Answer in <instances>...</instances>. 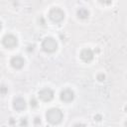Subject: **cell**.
Listing matches in <instances>:
<instances>
[{
  "label": "cell",
  "mask_w": 127,
  "mask_h": 127,
  "mask_svg": "<svg viewBox=\"0 0 127 127\" xmlns=\"http://www.w3.org/2000/svg\"><path fill=\"white\" fill-rule=\"evenodd\" d=\"M46 118L51 124H59L62 122L64 114L59 108H50L46 113Z\"/></svg>",
  "instance_id": "obj_1"
},
{
  "label": "cell",
  "mask_w": 127,
  "mask_h": 127,
  "mask_svg": "<svg viewBox=\"0 0 127 127\" xmlns=\"http://www.w3.org/2000/svg\"><path fill=\"white\" fill-rule=\"evenodd\" d=\"M42 49L46 53H54L58 49V43L54 38L47 37L42 42Z\"/></svg>",
  "instance_id": "obj_2"
},
{
  "label": "cell",
  "mask_w": 127,
  "mask_h": 127,
  "mask_svg": "<svg viewBox=\"0 0 127 127\" xmlns=\"http://www.w3.org/2000/svg\"><path fill=\"white\" fill-rule=\"evenodd\" d=\"M49 18L55 23H60L64 18V12L59 7L52 8L49 12Z\"/></svg>",
  "instance_id": "obj_3"
},
{
  "label": "cell",
  "mask_w": 127,
  "mask_h": 127,
  "mask_svg": "<svg viewBox=\"0 0 127 127\" xmlns=\"http://www.w3.org/2000/svg\"><path fill=\"white\" fill-rule=\"evenodd\" d=\"M2 44H3L4 47H6L8 49H13L17 46L18 39L13 34H6L2 39Z\"/></svg>",
  "instance_id": "obj_4"
},
{
  "label": "cell",
  "mask_w": 127,
  "mask_h": 127,
  "mask_svg": "<svg viewBox=\"0 0 127 127\" xmlns=\"http://www.w3.org/2000/svg\"><path fill=\"white\" fill-rule=\"evenodd\" d=\"M39 96L44 101H50L54 98V91H53V89L46 87L39 91Z\"/></svg>",
  "instance_id": "obj_5"
},
{
  "label": "cell",
  "mask_w": 127,
  "mask_h": 127,
  "mask_svg": "<svg viewBox=\"0 0 127 127\" xmlns=\"http://www.w3.org/2000/svg\"><path fill=\"white\" fill-rule=\"evenodd\" d=\"M60 98H61V100L64 101V102H70L74 98V92L69 88H65V89L62 90V92L60 94Z\"/></svg>",
  "instance_id": "obj_6"
},
{
  "label": "cell",
  "mask_w": 127,
  "mask_h": 127,
  "mask_svg": "<svg viewBox=\"0 0 127 127\" xmlns=\"http://www.w3.org/2000/svg\"><path fill=\"white\" fill-rule=\"evenodd\" d=\"M10 64H11V65H12L14 68L19 69V68H22V67L24 66L25 61H24V59H23L21 56H15V57H13V58L11 59Z\"/></svg>",
  "instance_id": "obj_7"
},
{
  "label": "cell",
  "mask_w": 127,
  "mask_h": 127,
  "mask_svg": "<svg viewBox=\"0 0 127 127\" xmlns=\"http://www.w3.org/2000/svg\"><path fill=\"white\" fill-rule=\"evenodd\" d=\"M93 57H94V54L90 49H83L80 53V59L85 63L91 62L93 60Z\"/></svg>",
  "instance_id": "obj_8"
},
{
  "label": "cell",
  "mask_w": 127,
  "mask_h": 127,
  "mask_svg": "<svg viewBox=\"0 0 127 127\" xmlns=\"http://www.w3.org/2000/svg\"><path fill=\"white\" fill-rule=\"evenodd\" d=\"M13 107L14 109L16 110H23L26 108V101L24 98L22 97H16L14 100H13Z\"/></svg>",
  "instance_id": "obj_9"
},
{
  "label": "cell",
  "mask_w": 127,
  "mask_h": 127,
  "mask_svg": "<svg viewBox=\"0 0 127 127\" xmlns=\"http://www.w3.org/2000/svg\"><path fill=\"white\" fill-rule=\"evenodd\" d=\"M76 15H77V17H78L79 19L84 20V19H87V18H88V16H89V11H88L87 9H85V8H79V9L76 11Z\"/></svg>",
  "instance_id": "obj_10"
},
{
  "label": "cell",
  "mask_w": 127,
  "mask_h": 127,
  "mask_svg": "<svg viewBox=\"0 0 127 127\" xmlns=\"http://www.w3.org/2000/svg\"><path fill=\"white\" fill-rule=\"evenodd\" d=\"M7 92H8V86H6L5 84H1L0 85V94L5 95Z\"/></svg>",
  "instance_id": "obj_11"
},
{
  "label": "cell",
  "mask_w": 127,
  "mask_h": 127,
  "mask_svg": "<svg viewBox=\"0 0 127 127\" xmlns=\"http://www.w3.org/2000/svg\"><path fill=\"white\" fill-rule=\"evenodd\" d=\"M30 104H31V107H32V108L37 107V106H38V101H37V99H36L35 97H32L31 100H30Z\"/></svg>",
  "instance_id": "obj_12"
},
{
  "label": "cell",
  "mask_w": 127,
  "mask_h": 127,
  "mask_svg": "<svg viewBox=\"0 0 127 127\" xmlns=\"http://www.w3.org/2000/svg\"><path fill=\"white\" fill-rule=\"evenodd\" d=\"M20 126L21 127H27L28 126V120H27V118H25V117L21 118V120H20Z\"/></svg>",
  "instance_id": "obj_13"
},
{
  "label": "cell",
  "mask_w": 127,
  "mask_h": 127,
  "mask_svg": "<svg viewBox=\"0 0 127 127\" xmlns=\"http://www.w3.org/2000/svg\"><path fill=\"white\" fill-rule=\"evenodd\" d=\"M96 78H97V80H99V81H103V80L105 79V74H103V73H98L97 76H96Z\"/></svg>",
  "instance_id": "obj_14"
},
{
  "label": "cell",
  "mask_w": 127,
  "mask_h": 127,
  "mask_svg": "<svg viewBox=\"0 0 127 127\" xmlns=\"http://www.w3.org/2000/svg\"><path fill=\"white\" fill-rule=\"evenodd\" d=\"M34 123H35L36 125L41 124V118H40L39 116H36V117H35V119H34Z\"/></svg>",
  "instance_id": "obj_15"
},
{
  "label": "cell",
  "mask_w": 127,
  "mask_h": 127,
  "mask_svg": "<svg viewBox=\"0 0 127 127\" xmlns=\"http://www.w3.org/2000/svg\"><path fill=\"white\" fill-rule=\"evenodd\" d=\"M73 127H86L84 124H81V123H77V124H75Z\"/></svg>",
  "instance_id": "obj_16"
},
{
  "label": "cell",
  "mask_w": 127,
  "mask_h": 127,
  "mask_svg": "<svg viewBox=\"0 0 127 127\" xmlns=\"http://www.w3.org/2000/svg\"><path fill=\"white\" fill-rule=\"evenodd\" d=\"M94 120H96V121H100V120H101V116H100V115H96V116H94Z\"/></svg>",
  "instance_id": "obj_17"
},
{
  "label": "cell",
  "mask_w": 127,
  "mask_h": 127,
  "mask_svg": "<svg viewBox=\"0 0 127 127\" xmlns=\"http://www.w3.org/2000/svg\"><path fill=\"white\" fill-rule=\"evenodd\" d=\"M28 48H29V49H27V51H28V52H31V51H33V50H34V46H29Z\"/></svg>",
  "instance_id": "obj_18"
},
{
  "label": "cell",
  "mask_w": 127,
  "mask_h": 127,
  "mask_svg": "<svg viewBox=\"0 0 127 127\" xmlns=\"http://www.w3.org/2000/svg\"><path fill=\"white\" fill-rule=\"evenodd\" d=\"M10 119H11V120H10V123H11V124H13V123H14V120H13V118H10Z\"/></svg>",
  "instance_id": "obj_19"
},
{
  "label": "cell",
  "mask_w": 127,
  "mask_h": 127,
  "mask_svg": "<svg viewBox=\"0 0 127 127\" xmlns=\"http://www.w3.org/2000/svg\"><path fill=\"white\" fill-rule=\"evenodd\" d=\"M1 28H2V24H1V22H0V30H1Z\"/></svg>",
  "instance_id": "obj_20"
}]
</instances>
